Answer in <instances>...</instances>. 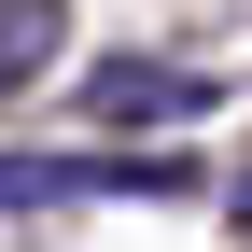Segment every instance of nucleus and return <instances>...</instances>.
I'll use <instances>...</instances> for the list:
<instances>
[{
	"instance_id": "obj_1",
	"label": "nucleus",
	"mask_w": 252,
	"mask_h": 252,
	"mask_svg": "<svg viewBox=\"0 0 252 252\" xmlns=\"http://www.w3.org/2000/svg\"><path fill=\"white\" fill-rule=\"evenodd\" d=\"M196 182L182 154H0V210H70V196H168Z\"/></svg>"
},
{
	"instance_id": "obj_2",
	"label": "nucleus",
	"mask_w": 252,
	"mask_h": 252,
	"mask_svg": "<svg viewBox=\"0 0 252 252\" xmlns=\"http://www.w3.org/2000/svg\"><path fill=\"white\" fill-rule=\"evenodd\" d=\"M84 112H98V126H210V112H224V70H168V56H112V70L84 84Z\"/></svg>"
},
{
	"instance_id": "obj_3",
	"label": "nucleus",
	"mask_w": 252,
	"mask_h": 252,
	"mask_svg": "<svg viewBox=\"0 0 252 252\" xmlns=\"http://www.w3.org/2000/svg\"><path fill=\"white\" fill-rule=\"evenodd\" d=\"M56 28H70V0H0V98L28 70H56Z\"/></svg>"
}]
</instances>
